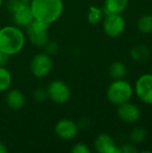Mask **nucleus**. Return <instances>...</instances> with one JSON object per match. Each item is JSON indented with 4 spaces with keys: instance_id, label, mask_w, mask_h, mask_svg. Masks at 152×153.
I'll return each instance as SVG.
<instances>
[{
    "instance_id": "nucleus-20",
    "label": "nucleus",
    "mask_w": 152,
    "mask_h": 153,
    "mask_svg": "<svg viewBox=\"0 0 152 153\" xmlns=\"http://www.w3.org/2000/svg\"><path fill=\"white\" fill-rule=\"evenodd\" d=\"M101 16H102V10L100 8L95 6L90 7V11L89 13V22L91 24H97L98 22H99Z\"/></svg>"
},
{
    "instance_id": "nucleus-18",
    "label": "nucleus",
    "mask_w": 152,
    "mask_h": 153,
    "mask_svg": "<svg viewBox=\"0 0 152 153\" xmlns=\"http://www.w3.org/2000/svg\"><path fill=\"white\" fill-rule=\"evenodd\" d=\"M138 29L142 33L152 32V14H145L142 16L137 23Z\"/></svg>"
},
{
    "instance_id": "nucleus-2",
    "label": "nucleus",
    "mask_w": 152,
    "mask_h": 153,
    "mask_svg": "<svg viewBox=\"0 0 152 153\" xmlns=\"http://www.w3.org/2000/svg\"><path fill=\"white\" fill-rule=\"evenodd\" d=\"M25 36L18 26H5L0 29V52L4 56L18 54L24 47Z\"/></svg>"
},
{
    "instance_id": "nucleus-5",
    "label": "nucleus",
    "mask_w": 152,
    "mask_h": 153,
    "mask_svg": "<svg viewBox=\"0 0 152 153\" xmlns=\"http://www.w3.org/2000/svg\"><path fill=\"white\" fill-rule=\"evenodd\" d=\"M47 97L55 103L64 104L71 96V91L69 86L63 81L55 80L49 83L47 88Z\"/></svg>"
},
{
    "instance_id": "nucleus-12",
    "label": "nucleus",
    "mask_w": 152,
    "mask_h": 153,
    "mask_svg": "<svg viewBox=\"0 0 152 153\" xmlns=\"http://www.w3.org/2000/svg\"><path fill=\"white\" fill-rule=\"evenodd\" d=\"M95 148L100 153H120L114 139L107 134H101L96 138Z\"/></svg>"
},
{
    "instance_id": "nucleus-1",
    "label": "nucleus",
    "mask_w": 152,
    "mask_h": 153,
    "mask_svg": "<svg viewBox=\"0 0 152 153\" xmlns=\"http://www.w3.org/2000/svg\"><path fill=\"white\" fill-rule=\"evenodd\" d=\"M30 6L33 18L48 25L59 19L64 9L62 0H31Z\"/></svg>"
},
{
    "instance_id": "nucleus-9",
    "label": "nucleus",
    "mask_w": 152,
    "mask_h": 153,
    "mask_svg": "<svg viewBox=\"0 0 152 153\" xmlns=\"http://www.w3.org/2000/svg\"><path fill=\"white\" fill-rule=\"evenodd\" d=\"M135 91L142 101L152 105V74H143L137 80Z\"/></svg>"
},
{
    "instance_id": "nucleus-24",
    "label": "nucleus",
    "mask_w": 152,
    "mask_h": 153,
    "mask_svg": "<svg viewBox=\"0 0 152 153\" xmlns=\"http://www.w3.org/2000/svg\"><path fill=\"white\" fill-rule=\"evenodd\" d=\"M6 152H7L6 146L2 142H0V153H5Z\"/></svg>"
},
{
    "instance_id": "nucleus-4",
    "label": "nucleus",
    "mask_w": 152,
    "mask_h": 153,
    "mask_svg": "<svg viewBox=\"0 0 152 153\" xmlns=\"http://www.w3.org/2000/svg\"><path fill=\"white\" fill-rule=\"evenodd\" d=\"M47 29H48V24L34 19L26 27L27 33L30 42L34 46L39 48L47 46L48 42Z\"/></svg>"
},
{
    "instance_id": "nucleus-27",
    "label": "nucleus",
    "mask_w": 152,
    "mask_h": 153,
    "mask_svg": "<svg viewBox=\"0 0 152 153\" xmlns=\"http://www.w3.org/2000/svg\"><path fill=\"white\" fill-rule=\"evenodd\" d=\"M151 73H152V67H151Z\"/></svg>"
},
{
    "instance_id": "nucleus-16",
    "label": "nucleus",
    "mask_w": 152,
    "mask_h": 153,
    "mask_svg": "<svg viewBox=\"0 0 152 153\" xmlns=\"http://www.w3.org/2000/svg\"><path fill=\"white\" fill-rule=\"evenodd\" d=\"M131 56L133 60H135L137 62L145 61L150 56V50L147 47H145L143 45L137 46L132 49Z\"/></svg>"
},
{
    "instance_id": "nucleus-10",
    "label": "nucleus",
    "mask_w": 152,
    "mask_h": 153,
    "mask_svg": "<svg viewBox=\"0 0 152 153\" xmlns=\"http://www.w3.org/2000/svg\"><path fill=\"white\" fill-rule=\"evenodd\" d=\"M55 132L60 139L70 141L77 135L78 126L73 120L62 119L56 125Z\"/></svg>"
},
{
    "instance_id": "nucleus-15",
    "label": "nucleus",
    "mask_w": 152,
    "mask_h": 153,
    "mask_svg": "<svg viewBox=\"0 0 152 153\" xmlns=\"http://www.w3.org/2000/svg\"><path fill=\"white\" fill-rule=\"evenodd\" d=\"M109 74L115 80L123 79L126 74V67L122 62H115L109 67Z\"/></svg>"
},
{
    "instance_id": "nucleus-22",
    "label": "nucleus",
    "mask_w": 152,
    "mask_h": 153,
    "mask_svg": "<svg viewBox=\"0 0 152 153\" xmlns=\"http://www.w3.org/2000/svg\"><path fill=\"white\" fill-rule=\"evenodd\" d=\"M120 153H137V149L133 144H125L119 148Z\"/></svg>"
},
{
    "instance_id": "nucleus-8",
    "label": "nucleus",
    "mask_w": 152,
    "mask_h": 153,
    "mask_svg": "<svg viewBox=\"0 0 152 153\" xmlns=\"http://www.w3.org/2000/svg\"><path fill=\"white\" fill-rule=\"evenodd\" d=\"M30 3L29 0H23L11 13L13 14V21L16 26L26 28L34 20Z\"/></svg>"
},
{
    "instance_id": "nucleus-21",
    "label": "nucleus",
    "mask_w": 152,
    "mask_h": 153,
    "mask_svg": "<svg viewBox=\"0 0 152 153\" xmlns=\"http://www.w3.org/2000/svg\"><path fill=\"white\" fill-rule=\"evenodd\" d=\"M72 152L73 153H90V150L87 144L78 143L72 148Z\"/></svg>"
},
{
    "instance_id": "nucleus-25",
    "label": "nucleus",
    "mask_w": 152,
    "mask_h": 153,
    "mask_svg": "<svg viewBox=\"0 0 152 153\" xmlns=\"http://www.w3.org/2000/svg\"><path fill=\"white\" fill-rule=\"evenodd\" d=\"M5 57H7V56H4V54H2L1 52H0V65H3V64H4V58Z\"/></svg>"
},
{
    "instance_id": "nucleus-7",
    "label": "nucleus",
    "mask_w": 152,
    "mask_h": 153,
    "mask_svg": "<svg viewBox=\"0 0 152 153\" xmlns=\"http://www.w3.org/2000/svg\"><path fill=\"white\" fill-rule=\"evenodd\" d=\"M125 22L120 13L107 14L103 22V29L105 33L112 38L118 37L125 30Z\"/></svg>"
},
{
    "instance_id": "nucleus-19",
    "label": "nucleus",
    "mask_w": 152,
    "mask_h": 153,
    "mask_svg": "<svg viewBox=\"0 0 152 153\" xmlns=\"http://www.w3.org/2000/svg\"><path fill=\"white\" fill-rule=\"evenodd\" d=\"M147 130L143 127H136L130 134L131 142L134 144H140L143 143L147 137Z\"/></svg>"
},
{
    "instance_id": "nucleus-14",
    "label": "nucleus",
    "mask_w": 152,
    "mask_h": 153,
    "mask_svg": "<svg viewBox=\"0 0 152 153\" xmlns=\"http://www.w3.org/2000/svg\"><path fill=\"white\" fill-rule=\"evenodd\" d=\"M128 0H105L104 12L106 14L121 13L127 6Z\"/></svg>"
},
{
    "instance_id": "nucleus-26",
    "label": "nucleus",
    "mask_w": 152,
    "mask_h": 153,
    "mask_svg": "<svg viewBox=\"0 0 152 153\" xmlns=\"http://www.w3.org/2000/svg\"><path fill=\"white\" fill-rule=\"evenodd\" d=\"M2 4H3V0H0V8L2 6Z\"/></svg>"
},
{
    "instance_id": "nucleus-11",
    "label": "nucleus",
    "mask_w": 152,
    "mask_h": 153,
    "mask_svg": "<svg viewBox=\"0 0 152 153\" xmlns=\"http://www.w3.org/2000/svg\"><path fill=\"white\" fill-rule=\"evenodd\" d=\"M117 115L121 120L126 123H134L139 120L141 117V111L139 108L128 101L118 105Z\"/></svg>"
},
{
    "instance_id": "nucleus-13",
    "label": "nucleus",
    "mask_w": 152,
    "mask_h": 153,
    "mask_svg": "<svg viewBox=\"0 0 152 153\" xmlns=\"http://www.w3.org/2000/svg\"><path fill=\"white\" fill-rule=\"evenodd\" d=\"M5 101L9 108L14 110H18L23 107L25 103V97L22 91L13 89L8 91L5 98Z\"/></svg>"
},
{
    "instance_id": "nucleus-6",
    "label": "nucleus",
    "mask_w": 152,
    "mask_h": 153,
    "mask_svg": "<svg viewBox=\"0 0 152 153\" xmlns=\"http://www.w3.org/2000/svg\"><path fill=\"white\" fill-rule=\"evenodd\" d=\"M52 59L47 53L36 55L30 62V72L37 78L46 77L52 68Z\"/></svg>"
},
{
    "instance_id": "nucleus-3",
    "label": "nucleus",
    "mask_w": 152,
    "mask_h": 153,
    "mask_svg": "<svg viewBox=\"0 0 152 153\" xmlns=\"http://www.w3.org/2000/svg\"><path fill=\"white\" fill-rule=\"evenodd\" d=\"M133 95L131 84L122 79L116 80L108 88L107 96L108 100L115 105H121L129 101Z\"/></svg>"
},
{
    "instance_id": "nucleus-23",
    "label": "nucleus",
    "mask_w": 152,
    "mask_h": 153,
    "mask_svg": "<svg viewBox=\"0 0 152 153\" xmlns=\"http://www.w3.org/2000/svg\"><path fill=\"white\" fill-rule=\"evenodd\" d=\"M34 96H35V99H36L37 100L41 101V100H45V99L47 97V91H44L40 88V89L36 90Z\"/></svg>"
},
{
    "instance_id": "nucleus-17",
    "label": "nucleus",
    "mask_w": 152,
    "mask_h": 153,
    "mask_svg": "<svg viewBox=\"0 0 152 153\" xmlns=\"http://www.w3.org/2000/svg\"><path fill=\"white\" fill-rule=\"evenodd\" d=\"M12 83V75L8 69L0 65V91H5Z\"/></svg>"
}]
</instances>
